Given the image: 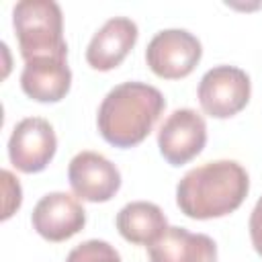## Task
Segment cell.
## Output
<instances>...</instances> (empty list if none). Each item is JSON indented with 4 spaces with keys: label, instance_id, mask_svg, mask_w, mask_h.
<instances>
[{
    "label": "cell",
    "instance_id": "6da1fadb",
    "mask_svg": "<svg viewBox=\"0 0 262 262\" xmlns=\"http://www.w3.org/2000/svg\"><path fill=\"white\" fill-rule=\"evenodd\" d=\"M250 190L242 164L215 160L188 170L176 186V205L190 219H217L233 213Z\"/></svg>",
    "mask_w": 262,
    "mask_h": 262
},
{
    "label": "cell",
    "instance_id": "7a4b0ae2",
    "mask_svg": "<svg viewBox=\"0 0 262 262\" xmlns=\"http://www.w3.org/2000/svg\"><path fill=\"white\" fill-rule=\"evenodd\" d=\"M164 108V94L156 86L123 82L111 88L98 106V133L115 147H133L151 133Z\"/></svg>",
    "mask_w": 262,
    "mask_h": 262
},
{
    "label": "cell",
    "instance_id": "3957f363",
    "mask_svg": "<svg viewBox=\"0 0 262 262\" xmlns=\"http://www.w3.org/2000/svg\"><path fill=\"white\" fill-rule=\"evenodd\" d=\"M12 27L25 61L35 57L63 55L68 45L63 39L61 8L53 0H20L12 8Z\"/></svg>",
    "mask_w": 262,
    "mask_h": 262
},
{
    "label": "cell",
    "instance_id": "277c9868",
    "mask_svg": "<svg viewBox=\"0 0 262 262\" xmlns=\"http://www.w3.org/2000/svg\"><path fill=\"white\" fill-rule=\"evenodd\" d=\"M250 76L235 66H215L199 82V102L205 115L229 119L250 102Z\"/></svg>",
    "mask_w": 262,
    "mask_h": 262
},
{
    "label": "cell",
    "instance_id": "5b68a950",
    "mask_svg": "<svg viewBox=\"0 0 262 262\" xmlns=\"http://www.w3.org/2000/svg\"><path fill=\"white\" fill-rule=\"evenodd\" d=\"M201 41L184 29H164L151 37L145 49L149 70L164 80L186 78L201 61Z\"/></svg>",
    "mask_w": 262,
    "mask_h": 262
},
{
    "label": "cell",
    "instance_id": "8992f818",
    "mask_svg": "<svg viewBox=\"0 0 262 262\" xmlns=\"http://www.w3.org/2000/svg\"><path fill=\"white\" fill-rule=\"evenodd\" d=\"M57 149V137L49 121L41 117H27L18 121L8 139L10 164L25 172L35 174L47 168Z\"/></svg>",
    "mask_w": 262,
    "mask_h": 262
},
{
    "label": "cell",
    "instance_id": "52a82bcc",
    "mask_svg": "<svg viewBox=\"0 0 262 262\" xmlns=\"http://www.w3.org/2000/svg\"><path fill=\"white\" fill-rule=\"evenodd\" d=\"M207 143V123L192 108H176L158 131V147L170 166L196 158Z\"/></svg>",
    "mask_w": 262,
    "mask_h": 262
},
{
    "label": "cell",
    "instance_id": "ba28073f",
    "mask_svg": "<svg viewBox=\"0 0 262 262\" xmlns=\"http://www.w3.org/2000/svg\"><path fill=\"white\" fill-rule=\"evenodd\" d=\"M74 194L88 203H106L121 188L119 168L98 151H80L68 166Z\"/></svg>",
    "mask_w": 262,
    "mask_h": 262
},
{
    "label": "cell",
    "instance_id": "9c48e42d",
    "mask_svg": "<svg viewBox=\"0 0 262 262\" xmlns=\"http://www.w3.org/2000/svg\"><path fill=\"white\" fill-rule=\"evenodd\" d=\"M33 229L47 242H66L86 225V211L78 196L70 192H47L31 215Z\"/></svg>",
    "mask_w": 262,
    "mask_h": 262
},
{
    "label": "cell",
    "instance_id": "30bf717a",
    "mask_svg": "<svg viewBox=\"0 0 262 262\" xmlns=\"http://www.w3.org/2000/svg\"><path fill=\"white\" fill-rule=\"evenodd\" d=\"M137 25L127 16L108 18L90 39L86 49V61L92 70L108 72L121 66L137 41Z\"/></svg>",
    "mask_w": 262,
    "mask_h": 262
},
{
    "label": "cell",
    "instance_id": "8fae6325",
    "mask_svg": "<svg viewBox=\"0 0 262 262\" xmlns=\"http://www.w3.org/2000/svg\"><path fill=\"white\" fill-rule=\"evenodd\" d=\"M72 86V70L68 57L49 55L25 61L20 74L23 92L37 102H59Z\"/></svg>",
    "mask_w": 262,
    "mask_h": 262
},
{
    "label": "cell",
    "instance_id": "7c38bea8",
    "mask_svg": "<svg viewBox=\"0 0 262 262\" xmlns=\"http://www.w3.org/2000/svg\"><path fill=\"white\" fill-rule=\"evenodd\" d=\"M147 256L149 262H217V246L207 233L168 227L147 246Z\"/></svg>",
    "mask_w": 262,
    "mask_h": 262
},
{
    "label": "cell",
    "instance_id": "4fadbf2b",
    "mask_svg": "<svg viewBox=\"0 0 262 262\" xmlns=\"http://www.w3.org/2000/svg\"><path fill=\"white\" fill-rule=\"evenodd\" d=\"M117 229L127 242L147 248L168 229V219L156 203L133 201L117 213Z\"/></svg>",
    "mask_w": 262,
    "mask_h": 262
},
{
    "label": "cell",
    "instance_id": "5bb4252c",
    "mask_svg": "<svg viewBox=\"0 0 262 262\" xmlns=\"http://www.w3.org/2000/svg\"><path fill=\"white\" fill-rule=\"evenodd\" d=\"M66 262H123V260L108 242L86 239L70 250Z\"/></svg>",
    "mask_w": 262,
    "mask_h": 262
},
{
    "label": "cell",
    "instance_id": "9a60e30c",
    "mask_svg": "<svg viewBox=\"0 0 262 262\" xmlns=\"http://www.w3.org/2000/svg\"><path fill=\"white\" fill-rule=\"evenodd\" d=\"M2 182H4V211H2V219L6 221L18 207L23 201V190L18 180L14 178V174L10 170H2Z\"/></svg>",
    "mask_w": 262,
    "mask_h": 262
},
{
    "label": "cell",
    "instance_id": "2e32d148",
    "mask_svg": "<svg viewBox=\"0 0 262 262\" xmlns=\"http://www.w3.org/2000/svg\"><path fill=\"white\" fill-rule=\"evenodd\" d=\"M250 239H252V246L254 250L262 256V196L256 201L254 209H252V215H250Z\"/></svg>",
    "mask_w": 262,
    "mask_h": 262
}]
</instances>
